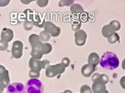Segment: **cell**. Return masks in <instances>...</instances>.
<instances>
[{
    "label": "cell",
    "instance_id": "cell-1",
    "mask_svg": "<svg viewBox=\"0 0 125 93\" xmlns=\"http://www.w3.org/2000/svg\"><path fill=\"white\" fill-rule=\"evenodd\" d=\"M119 64V59L117 55L112 52H106L101 58L100 66L105 69L112 70L117 68Z\"/></svg>",
    "mask_w": 125,
    "mask_h": 93
},
{
    "label": "cell",
    "instance_id": "cell-2",
    "mask_svg": "<svg viewBox=\"0 0 125 93\" xmlns=\"http://www.w3.org/2000/svg\"><path fill=\"white\" fill-rule=\"evenodd\" d=\"M27 93H43L44 85L42 83L36 78H31L26 84Z\"/></svg>",
    "mask_w": 125,
    "mask_h": 93
},
{
    "label": "cell",
    "instance_id": "cell-3",
    "mask_svg": "<svg viewBox=\"0 0 125 93\" xmlns=\"http://www.w3.org/2000/svg\"><path fill=\"white\" fill-rule=\"evenodd\" d=\"M7 93H27L25 86L20 83H14L9 84L7 89Z\"/></svg>",
    "mask_w": 125,
    "mask_h": 93
},
{
    "label": "cell",
    "instance_id": "cell-4",
    "mask_svg": "<svg viewBox=\"0 0 125 93\" xmlns=\"http://www.w3.org/2000/svg\"><path fill=\"white\" fill-rule=\"evenodd\" d=\"M120 84H121V87L125 89V76L121 78V80H120Z\"/></svg>",
    "mask_w": 125,
    "mask_h": 93
}]
</instances>
